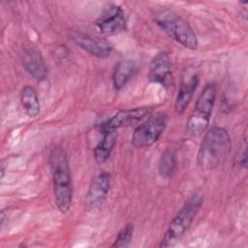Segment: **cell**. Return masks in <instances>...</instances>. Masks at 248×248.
<instances>
[{
    "label": "cell",
    "instance_id": "6da1fadb",
    "mask_svg": "<svg viewBox=\"0 0 248 248\" xmlns=\"http://www.w3.org/2000/svg\"><path fill=\"white\" fill-rule=\"evenodd\" d=\"M49 166L53 182V193L58 209L69 211L73 200V183L66 152L60 147H54L49 155Z\"/></svg>",
    "mask_w": 248,
    "mask_h": 248
},
{
    "label": "cell",
    "instance_id": "7a4b0ae2",
    "mask_svg": "<svg viewBox=\"0 0 248 248\" xmlns=\"http://www.w3.org/2000/svg\"><path fill=\"white\" fill-rule=\"evenodd\" d=\"M231 147V137L225 128H210L203 136L198 151L197 161L200 168L204 170L217 168L227 158Z\"/></svg>",
    "mask_w": 248,
    "mask_h": 248
},
{
    "label": "cell",
    "instance_id": "3957f363",
    "mask_svg": "<svg viewBox=\"0 0 248 248\" xmlns=\"http://www.w3.org/2000/svg\"><path fill=\"white\" fill-rule=\"evenodd\" d=\"M202 201V194L195 193L184 202L166 230L159 245L161 248L172 247L183 237L197 216Z\"/></svg>",
    "mask_w": 248,
    "mask_h": 248
},
{
    "label": "cell",
    "instance_id": "277c9868",
    "mask_svg": "<svg viewBox=\"0 0 248 248\" xmlns=\"http://www.w3.org/2000/svg\"><path fill=\"white\" fill-rule=\"evenodd\" d=\"M157 25L172 40L189 49H196L198 38L190 24L180 16L170 10H162L155 15Z\"/></svg>",
    "mask_w": 248,
    "mask_h": 248
},
{
    "label": "cell",
    "instance_id": "5b68a950",
    "mask_svg": "<svg viewBox=\"0 0 248 248\" xmlns=\"http://www.w3.org/2000/svg\"><path fill=\"white\" fill-rule=\"evenodd\" d=\"M216 98V87L209 83L205 85L196 101L195 109L187 120L185 132L190 137H198L208 127L210 115Z\"/></svg>",
    "mask_w": 248,
    "mask_h": 248
},
{
    "label": "cell",
    "instance_id": "8992f818",
    "mask_svg": "<svg viewBox=\"0 0 248 248\" xmlns=\"http://www.w3.org/2000/svg\"><path fill=\"white\" fill-rule=\"evenodd\" d=\"M167 125V115L158 112L138 126L132 136V144L137 148H146L154 144L162 136Z\"/></svg>",
    "mask_w": 248,
    "mask_h": 248
},
{
    "label": "cell",
    "instance_id": "52a82bcc",
    "mask_svg": "<svg viewBox=\"0 0 248 248\" xmlns=\"http://www.w3.org/2000/svg\"><path fill=\"white\" fill-rule=\"evenodd\" d=\"M110 174L107 171L98 173L91 181L85 194L83 205L88 212L95 213L104 207L109 192Z\"/></svg>",
    "mask_w": 248,
    "mask_h": 248
},
{
    "label": "cell",
    "instance_id": "ba28073f",
    "mask_svg": "<svg viewBox=\"0 0 248 248\" xmlns=\"http://www.w3.org/2000/svg\"><path fill=\"white\" fill-rule=\"evenodd\" d=\"M96 25L104 35L110 36L123 32L127 25L124 11L120 6L114 4L106 7Z\"/></svg>",
    "mask_w": 248,
    "mask_h": 248
},
{
    "label": "cell",
    "instance_id": "9c48e42d",
    "mask_svg": "<svg viewBox=\"0 0 248 248\" xmlns=\"http://www.w3.org/2000/svg\"><path fill=\"white\" fill-rule=\"evenodd\" d=\"M150 111V108L147 107H140L135 108L122 109L116 112L113 116L108 119L101 124H98L97 127L99 130H117L122 127L129 126L133 123H136L142 118H144Z\"/></svg>",
    "mask_w": 248,
    "mask_h": 248
},
{
    "label": "cell",
    "instance_id": "30bf717a",
    "mask_svg": "<svg viewBox=\"0 0 248 248\" xmlns=\"http://www.w3.org/2000/svg\"><path fill=\"white\" fill-rule=\"evenodd\" d=\"M172 65L167 52L157 53L151 60L148 70V78L151 82L166 86L171 78Z\"/></svg>",
    "mask_w": 248,
    "mask_h": 248
},
{
    "label": "cell",
    "instance_id": "8fae6325",
    "mask_svg": "<svg viewBox=\"0 0 248 248\" xmlns=\"http://www.w3.org/2000/svg\"><path fill=\"white\" fill-rule=\"evenodd\" d=\"M73 40L80 48L99 58L108 57L112 49L108 41L89 34L77 33L74 35Z\"/></svg>",
    "mask_w": 248,
    "mask_h": 248
},
{
    "label": "cell",
    "instance_id": "7c38bea8",
    "mask_svg": "<svg viewBox=\"0 0 248 248\" xmlns=\"http://www.w3.org/2000/svg\"><path fill=\"white\" fill-rule=\"evenodd\" d=\"M22 66L37 81H43L46 78L47 68L39 50L35 48L26 49L22 55Z\"/></svg>",
    "mask_w": 248,
    "mask_h": 248
},
{
    "label": "cell",
    "instance_id": "4fadbf2b",
    "mask_svg": "<svg viewBox=\"0 0 248 248\" xmlns=\"http://www.w3.org/2000/svg\"><path fill=\"white\" fill-rule=\"evenodd\" d=\"M199 84V76L196 73L186 74L181 80L178 94L175 100L174 108L178 114H181L185 111L186 108L190 104L194 93Z\"/></svg>",
    "mask_w": 248,
    "mask_h": 248
},
{
    "label": "cell",
    "instance_id": "5bb4252c",
    "mask_svg": "<svg viewBox=\"0 0 248 248\" xmlns=\"http://www.w3.org/2000/svg\"><path fill=\"white\" fill-rule=\"evenodd\" d=\"M102 134V139L98 142V144L95 146L93 153H94V158L95 161L98 164H103L105 163L116 142V132L115 130H100Z\"/></svg>",
    "mask_w": 248,
    "mask_h": 248
},
{
    "label": "cell",
    "instance_id": "9a60e30c",
    "mask_svg": "<svg viewBox=\"0 0 248 248\" xmlns=\"http://www.w3.org/2000/svg\"><path fill=\"white\" fill-rule=\"evenodd\" d=\"M136 64L132 60H121L117 62L112 73V84L115 90L122 89L136 73Z\"/></svg>",
    "mask_w": 248,
    "mask_h": 248
},
{
    "label": "cell",
    "instance_id": "2e32d148",
    "mask_svg": "<svg viewBox=\"0 0 248 248\" xmlns=\"http://www.w3.org/2000/svg\"><path fill=\"white\" fill-rule=\"evenodd\" d=\"M20 105L26 115L36 117L40 113V101L36 90L29 85L24 86L20 91Z\"/></svg>",
    "mask_w": 248,
    "mask_h": 248
},
{
    "label": "cell",
    "instance_id": "e0dca14e",
    "mask_svg": "<svg viewBox=\"0 0 248 248\" xmlns=\"http://www.w3.org/2000/svg\"><path fill=\"white\" fill-rule=\"evenodd\" d=\"M177 167L175 153L171 149H166L159 161V174L163 178H170L174 173Z\"/></svg>",
    "mask_w": 248,
    "mask_h": 248
},
{
    "label": "cell",
    "instance_id": "ac0fdd59",
    "mask_svg": "<svg viewBox=\"0 0 248 248\" xmlns=\"http://www.w3.org/2000/svg\"><path fill=\"white\" fill-rule=\"evenodd\" d=\"M134 233V226L131 223L126 224L122 230L118 232L114 242L111 244V247L126 248L130 245Z\"/></svg>",
    "mask_w": 248,
    "mask_h": 248
}]
</instances>
